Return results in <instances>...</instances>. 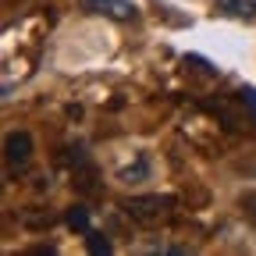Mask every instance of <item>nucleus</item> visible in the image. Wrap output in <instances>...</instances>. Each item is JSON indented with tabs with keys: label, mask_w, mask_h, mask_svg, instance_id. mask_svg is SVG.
I'll return each mask as SVG.
<instances>
[{
	"label": "nucleus",
	"mask_w": 256,
	"mask_h": 256,
	"mask_svg": "<svg viewBox=\"0 0 256 256\" xmlns=\"http://www.w3.org/2000/svg\"><path fill=\"white\" fill-rule=\"evenodd\" d=\"M124 210H128V217H132V220L146 224V228H156V224L171 220V214H174V196H132V200L124 203Z\"/></svg>",
	"instance_id": "obj_1"
},
{
	"label": "nucleus",
	"mask_w": 256,
	"mask_h": 256,
	"mask_svg": "<svg viewBox=\"0 0 256 256\" xmlns=\"http://www.w3.org/2000/svg\"><path fill=\"white\" fill-rule=\"evenodd\" d=\"M82 8L89 14H104V18H114V22H132L136 18L132 0H82Z\"/></svg>",
	"instance_id": "obj_2"
},
{
	"label": "nucleus",
	"mask_w": 256,
	"mask_h": 256,
	"mask_svg": "<svg viewBox=\"0 0 256 256\" xmlns=\"http://www.w3.org/2000/svg\"><path fill=\"white\" fill-rule=\"evenodd\" d=\"M4 153H8V164L11 168H25L32 160V136L28 132H11L8 142H4Z\"/></svg>",
	"instance_id": "obj_3"
},
{
	"label": "nucleus",
	"mask_w": 256,
	"mask_h": 256,
	"mask_svg": "<svg viewBox=\"0 0 256 256\" xmlns=\"http://www.w3.org/2000/svg\"><path fill=\"white\" fill-rule=\"evenodd\" d=\"M217 11L228 18H256V0H217Z\"/></svg>",
	"instance_id": "obj_4"
},
{
	"label": "nucleus",
	"mask_w": 256,
	"mask_h": 256,
	"mask_svg": "<svg viewBox=\"0 0 256 256\" xmlns=\"http://www.w3.org/2000/svg\"><path fill=\"white\" fill-rule=\"evenodd\" d=\"M68 224H72L75 232H89V210L86 206H72L68 210Z\"/></svg>",
	"instance_id": "obj_5"
},
{
	"label": "nucleus",
	"mask_w": 256,
	"mask_h": 256,
	"mask_svg": "<svg viewBox=\"0 0 256 256\" xmlns=\"http://www.w3.org/2000/svg\"><path fill=\"white\" fill-rule=\"evenodd\" d=\"M86 246H89V252H110V242H107V235H100V232H86Z\"/></svg>",
	"instance_id": "obj_6"
},
{
	"label": "nucleus",
	"mask_w": 256,
	"mask_h": 256,
	"mask_svg": "<svg viewBox=\"0 0 256 256\" xmlns=\"http://www.w3.org/2000/svg\"><path fill=\"white\" fill-rule=\"evenodd\" d=\"M242 210H246V217L256 224V192H246V196H242Z\"/></svg>",
	"instance_id": "obj_7"
},
{
	"label": "nucleus",
	"mask_w": 256,
	"mask_h": 256,
	"mask_svg": "<svg viewBox=\"0 0 256 256\" xmlns=\"http://www.w3.org/2000/svg\"><path fill=\"white\" fill-rule=\"evenodd\" d=\"M238 100H242V104L256 114V92H252V89H242V92H238Z\"/></svg>",
	"instance_id": "obj_8"
}]
</instances>
